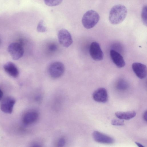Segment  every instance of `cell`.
<instances>
[{"mask_svg":"<svg viewBox=\"0 0 147 147\" xmlns=\"http://www.w3.org/2000/svg\"><path fill=\"white\" fill-rule=\"evenodd\" d=\"M99 19V15L97 12L90 10L87 11L83 15L82 22L85 28L89 29L94 27L97 24Z\"/></svg>","mask_w":147,"mask_h":147,"instance_id":"2","label":"cell"},{"mask_svg":"<svg viewBox=\"0 0 147 147\" xmlns=\"http://www.w3.org/2000/svg\"><path fill=\"white\" fill-rule=\"evenodd\" d=\"M89 53L92 58L95 61H101L103 58V53L99 44L97 42H93L91 43Z\"/></svg>","mask_w":147,"mask_h":147,"instance_id":"6","label":"cell"},{"mask_svg":"<svg viewBox=\"0 0 147 147\" xmlns=\"http://www.w3.org/2000/svg\"><path fill=\"white\" fill-rule=\"evenodd\" d=\"M38 117V114L36 112H28L26 113L23 117V123L26 125L32 124L36 121Z\"/></svg>","mask_w":147,"mask_h":147,"instance_id":"13","label":"cell"},{"mask_svg":"<svg viewBox=\"0 0 147 147\" xmlns=\"http://www.w3.org/2000/svg\"><path fill=\"white\" fill-rule=\"evenodd\" d=\"M92 136L94 140L98 143L111 144L114 142L112 137L97 131L93 132Z\"/></svg>","mask_w":147,"mask_h":147,"instance_id":"8","label":"cell"},{"mask_svg":"<svg viewBox=\"0 0 147 147\" xmlns=\"http://www.w3.org/2000/svg\"><path fill=\"white\" fill-rule=\"evenodd\" d=\"M5 71L9 75L13 78L17 77L19 75V71L16 65L12 62H8L3 66Z\"/></svg>","mask_w":147,"mask_h":147,"instance_id":"12","label":"cell"},{"mask_svg":"<svg viewBox=\"0 0 147 147\" xmlns=\"http://www.w3.org/2000/svg\"><path fill=\"white\" fill-rule=\"evenodd\" d=\"M57 36L59 43L63 47H68L72 43L73 40L71 35L67 30L61 29L58 31Z\"/></svg>","mask_w":147,"mask_h":147,"instance_id":"5","label":"cell"},{"mask_svg":"<svg viewBox=\"0 0 147 147\" xmlns=\"http://www.w3.org/2000/svg\"><path fill=\"white\" fill-rule=\"evenodd\" d=\"M127 14L126 7L121 4L113 6L111 9L109 15V20L113 25L119 24L125 19Z\"/></svg>","mask_w":147,"mask_h":147,"instance_id":"1","label":"cell"},{"mask_svg":"<svg viewBox=\"0 0 147 147\" xmlns=\"http://www.w3.org/2000/svg\"><path fill=\"white\" fill-rule=\"evenodd\" d=\"M133 71L139 78L143 79L147 76V69L146 66L141 63L135 62L132 65Z\"/></svg>","mask_w":147,"mask_h":147,"instance_id":"9","label":"cell"},{"mask_svg":"<svg viewBox=\"0 0 147 147\" xmlns=\"http://www.w3.org/2000/svg\"><path fill=\"white\" fill-rule=\"evenodd\" d=\"M143 118L146 121L147 120V111H146L143 114Z\"/></svg>","mask_w":147,"mask_h":147,"instance_id":"22","label":"cell"},{"mask_svg":"<svg viewBox=\"0 0 147 147\" xmlns=\"http://www.w3.org/2000/svg\"><path fill=\"white\" fill-rule=\"evenodd\" d=\"M57 48L55 45H52L50 46L49 49L51 51H54L57 49Z\"/></svg>","mask_w":147,"mask_h":147,"instance_id":"21","label":"cell"},{"mask_svg":"<svg viewBox=\"0 0 147 147\" xmlns=\"http://www.w3.org/2000/svg\"><path fill=\"white\" fill-rule=\"evenodd\" d=\"M115 116L119 119L129 120L134 117L136 115V113L134 111L127 112L118 111L115 113Z\"/></svg>","mask_w":147,"mask_h":147,"instance_id":"14","label":"cell"},{"mask_svg":"<svg viewBox=\"0 0 147 147\" xmlns=\"http://www.w3.org/2000/svg\"><path fill=\"white\" fill-rule=\"evenodd\" d=\"M16 102L15 99L11 96L5 97L2 100L1 104V109L4 113L10 114L13 111L14 106Z\"/></svg>","mask_w":147,"mask_h":147,"instance_id":"7","label":"cell"},{"mask_svg":"<svg viewBox=\"0 0 147 147\" xmlns=\"http://www.w3.org/2000/svg\"><path fill=\"white\" fill-rule=\"evenodd\" d=\"M63 0H44L45 4L50 6H54L60 4Z\"/></svg>","mask_w":147,"mask_h":147,"instance_id":"15","label":"cell"},{"mask_svg":"<svg viewBox=\"0 0 147 147\" xmlns=\"http://www.w3.org/2000/svg\"><path fill=\"white\" fill-rule=\"evenodd\" d=\"M3 92L0 89V100L2 99L3 96Z\"/></svg>","mask_w":147,"mask_h":147,"instance_id":"24","label":"cell"},{"mask_svg":"<svg viewBox=\"0 0 147 147\" xmlns=\"http://www.w3.org/2000/svg\"><path fill=\"white\" fill-rule=\"evenodd\" d=\"M135 144L139 147H144V146L141 144L137 142H135Z\"/></svg>","mask_w":147,"mask_h":147,"instance_id":"23","label":"cell"},{"mask_svg":"<svg viewBox=\"0 0 147 147\" xmlns=\"http://www.w3.org/2000/svg\"><path fill=\"white\" fill-rule=\"evenodd\" d=\"M8 52L13 60H17L21 58L24 53L22 44L13 42L10 44L8 48Z\"/></svg>","mask_w":147,"mask_h":147,"instance_id":"4","label":"cell"},{"mask_svg":"<svg viewBox=\"0 0 147 147\" xmlns=\"http://www.w3.org/2000/svg\"><path fill=\"white\" fill-rule=\"evenodd\" d=\"M65 140L63 138H61L58 140L57 142L58 146L61 147H63L65 144Z\"/></svg>","mask_w":147,"mask_h":147,"instance_id":"20","label":"cell"},{"mask_svg":"<svg viewBox=\"0 0 147 147\" xmlns=\"http://www.w3.org/2000/svg\"><path fill=\"white\" fill-rule=\"evenodd\" d=\"M111 58L115 65L118 67L121 68L125 65V62L122 56L115 50L111 49L110 51Z\"/></svg>","mask_w":147,"mask_h":147,"instance_id":"11","label":"cell"},{"mask_svg":"<svg viewBox=\"0 0 147 147\" xmlns=\"http://www.w3.org/2000/svg\"><path fill=\"white\" fill-rule=\"evenodd\" d=\"M65 70L64 64L60 62H55L49 66L48 72L50 76L52 78L56 79L61 76Z\"/></svg>","mask_w":147,"mask_h":147,"instance_id":"3","label":"cell"},{"mask_svg":"<svg viewBox=\"0 0 147 147\" xmlns=\"http://www.w3.org/2000/svg\"><path fill=\"white\" fill-rule=\"evenodd\" d=\"M111 123L112 125L115 126H122L124 125L123 121L121 119H113L112 120Z\"/></svg>","mask_w":147,"mask_h":147,"instance_id":"19","label":"cell"},{"mask_svg":"<svg viewBox=\"0 0 147 147\" xmlns=\"http://www.w3.org/2000/svg\"><path fill=\"white\" fill-rule=\"evenodd\" d=\"M117 89L120 91H123L126 90L128 88L127 83L123 81H119L117 86Z\"/></svg>","mask_w":147,"mask_h":147,"instance_id":"16","label":"cell"},{"mask_svg":"<svg viewBox=\"0 0 147 147\" xmlns=\"http://www.w3.org/2000/svg\"><path fill=\"white\" fill-rule=\"evenodd\" d=\"M37 30L38 32H44L47 31V28L43 20H41L38 23Z\"/></svg>","mask_w":147,"mask_h":147,"instance_id":"18","label":"cell"},{"mask_svg":"<svg viewBox=\"0 0 147 147\" xmlns=\"http://www.w3.org/2000/svg\"><path fill=\"white\" fill-rule=\"evenodd\" d=\"M92 97L96 102L105 103L107 101L108 96L106 90L104 88H100L93 92Z\"/></svg>","mask_w":147,"mask_h":147,"instance_id":"10","label":"cell"},{"mask_svg":"<svg viewBox=\"0 0 147 147\" xmlns=\"http://www.w3.org/2000/svg\"><path fill=\"white\" fill-rule=\"evenodd\" d=\"M147 6H144L142 10L141 18L144 24L147 26Z\"/></svg>","mask_w":147,"mask_h":147,"instance_id":"17","label":"cell"}]
</instances>
